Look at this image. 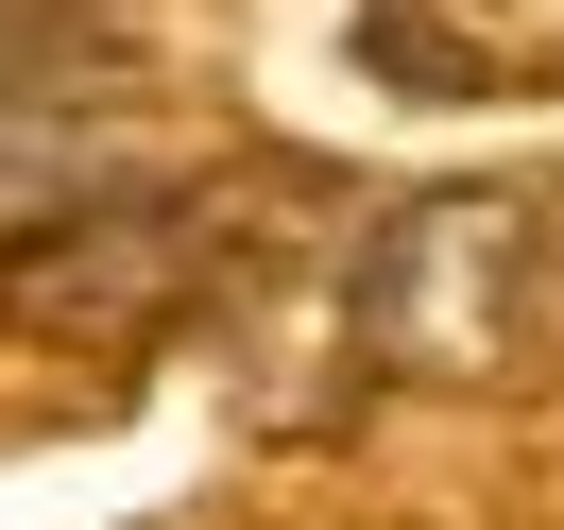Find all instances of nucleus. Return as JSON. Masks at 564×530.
Returning a JSON list of instances; mask_svg holds the SVG:
<instances>
[{
  "label": "nucleus",
  "mask_w": 564,
  "mask_h": 530,
  "mask_svg": "<svg viewBox=\"0 0 564 530\" xmlns=\"http://www.w3.org/2000/svg\"><path fill=\"white\" fill-rule=\"evenodd\" d=\"M343 325L393 393H513L547 343V240L513 188H411L343 257Z\"/></svg>",
  "instance_id": "obj_1"
},
{
  "label": "nucleus",
  "mask_w": 564,
  "mask_h": 530,
  "mask_svg": "<svg viewBox=\"0 0 564 530\" xmlns=\"http://www.w3.org/2000/svg\"><path fill=\"white\" fill-rule=\"evenodd\" d=\"M138 0H0V138L35 120H86L104 86H138Z\"/></svg>",
  "instance_id": "obj_2"
},
{
  "label": "nucleus",
  "mask_w": 564,
  "mask_h": 530,
  "mask_svg": "<svg viewBox=\"0 0 564 530\" xmlns=\"http://www.w3.org/2000/svg\"><path fill=\"white\" fill-rule=\"evenodd\" d=\"M69 223H86V172H69L52 138H0V309H18V257L69 240Z\"/></svg>",
  "instance_id": "obj_3"
}]
</instances>
